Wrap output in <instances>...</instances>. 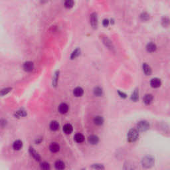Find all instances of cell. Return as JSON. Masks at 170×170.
Wrapping results in <instances>:
<instances>
[{"label": "cell", "mask_w": 170, "mask_h": 170, "mask_svg": "<svg viewBox=\"0 0 170 170\" xmlns=\"http://www.w3.org/2000/svg\"><path fill=\"white\" fill-rule=\"evenodd\" d=\"M155 163L154 158L152 156H146L142 160V165L145 168H150L153 166Z\"/></svg>", "instance_id": "obj_1"}, {"label": "cell", "mask_w": 170, "mask_h": 170, "mask_svg": "<svg viewBox=\"0 0 170 170\" xmlns=\"http://www.w3.org/2000/svg\"><path fill=\"white\" fill-rule=\"evenodd\" d=\"M127 138L129 142H134L139 138L138 131L136 129H130L128 133Z\"/></svg>", "instance_id": "obj_2"}, {"label": "cell", "mask_w": 170, "mask_h": 170, "mask_svg": "<svg viewBox=\"0 0 170 170\" xmlns=\"http://www.w3.org/2000/svg\"><path fill=\"white\" fill-rule=\"evenodd\" d=\"M137 128L139 131L146 132L150 129V124L146 120H142L138 122V124H137Z\"/></svg>", "instance_id": "obj_3"}, {"label": "cell", "mask_w": 170, "mask_h": 170, "mask_svg": "<svg viewBox=\"0 0 170 170\" xmlns=\"http://www.w3.org/2000/svg\"><path fill=\"white\" fill-rule=\"evenodd\" d=\"M23 69H24V70H25L26 72H31L33 70L35 66H34L33 63L31 61H27L23 64Z\"/></svg>", "instance_id": "obj_4"}, {"label": "cell", "mask_w": 170, "mask_h": 170, "mask_svg": "<svg viewBox=\"0 0 170 170\" xmlns=\"http://www.w3.org/2000/svg\"><path fill=\"white\" fill-rule=\"evenodd\" d=\"M90 21H91V24L93 28L96 29L98 27V17L96 13H93L91 14V17H90Z\"/></svg>", "instance_id": "obj_5"}, {"label": "cell", "mask_w": 170, "mask_h": 170, "mask_svg": "<svg viewBox=\"0 0 170 170\" xmlns=\"http://www.w3.org/2000/svg\"><path fill=\"white\" fill-rule=\"evenodd\" d=\"M102 41H103L104 44L105 45L106 47H107L108 49H110L111 51H114V47L112 42H111L109 39H108L106 37H104L103 38V39H102Z\"/></svg>", "instance_id": "obj_6"}, {"label": "cell", "mask_w": 170, "mask_h": 170, "mask_svg": "<svg viewBox=\"0 0 170 170\" xmlns=\"http://www.w3.org/2000/svg\"><path fill=\"white\" fill-rule=\"evenodd\" d=\"M161 84V82L160 80V79L157 78H154L153 79H152V80L150 81V85L151 87H153V88H159Z\"/></svg>", "instance_id": "obj_7"}, {"label": "cell", "mask_w": 170, "mask_h": 170, "mask_svg": "<svg viewBox=\"0 0 170 170\" xmlns=\"http://www.w3.org/2000/svg\"><path fill=\"white\" fill-rule=\"evenodd\" d=\"M88 141H89V144L92 145H96L99 142V138L96 135H91L89 137Z\"/></svg>", "instance_id": "obj_8"}, {"label": "cell", "mask_w": 170, "mask_h": 170, "mask_svg": "<svg viewBox=\"0 0 170 170\" xmlns=\"http://www.w3.org/2000/svg\"><path fill=\"white\" fill-rule=\"evenodd\" d=\"M68 111V106L66 103L61 104L59 106V112L61 114H66Z\"/></svg>", "instance_id": "obj_9"}, {"label": "cell", "mask_w": 170, "mask_h": 170, "mask_svg": "<svg viewBox=\"0 0 170 170\" xmlns=\"http://www.w3.org/2000/svg\"><path fill=\"white\" fill-rule=\"evenodd\" d=\"M84 90L82 89L81 87H76L74 89L73 91V94L76 97H80L83 95Z\"/></svg>", "instance_id": "obj_10"}, {"label": "cell", "mask_w": 170, "mask_h": 170, "mask_svg": "<svg viewBox=\"0 0 170 170\" xmlns=\"http://www.w3.org/2000/svg\"><path fill=\"white\" fill-rule=\"evenodd\" d=\"M49 150L53 153H57L60 150V146L57 143H52L49 146Z\"/></svg>", "instance_id": "obj_11"}, {"label": "cell", "mask_w": 170, "mask_h": 170, "mask_svg": "<svg viewBox=\"0 0 170 170\" xmlns=\"http://www.w3.org/2000/svg\"><path fill=\"white\" fill-rule=\"evenodd\" d=\"M153 96L150 94H146L144 97V102L146 105H150L153 101Z\"/></svg>", "instance_id": "obj_12"}, {"label": "cell", "mask_w": 170, "mask_h": 170, "mask_svg": "<svg viewBox=\"0 0 170 170\" xmlns=\"http://www.w3.org/2000/svg\"><path fill=\"white\" fill-rule=\"evenodd\" d=\"M72 130H73V128H72L71 124H67L63 126V132L66 134H71L72 132Z\"/></svg>", "instance_id": "obj_13"}, {"label": "cell", "mask_w": 170, "mask_h": 170, "mask_svg": "<svg viewBox=\"0 0 170 170\" xmlns=\"http://www.w3.org/2000/svg\"><path fill=\"white\" fill-rule=\"evenodd\" d=\"M142 67L143 70H144V73L146 75H150V74H152V68H151V67H150L147 63H144Z\"/></svg>", "instance_id": "obj_14"}, {"label": "cell", "mask_w": 170, "mask_h": 170, "mask_svg": "<svg viewBox=\"0 0 170 170\" xmlns=\"http://www.w3.org/2000/svg\"><path fill=\"white\" fill-rule=\"evenodd\" d=\"M29 152L30 153H31V155L35 158V160H37V161H40V160H41V157H40V155H39V153H37V152L34 150L33 148H30Z\"/></svg>", "instance_id": "obj_15"}, {"label": "cell", "mask_w": 170, "mask_h": 170, "mask_svg": "<svg viewBox=\"0 0 170 170\" xmlns=\"http://www.w3.org/2000/svg\"><path fill=\"white\" fill-rule=\"evenodd\" d=\"M74 140H75V142L77 143H82L83 142L84 140V136L82 134L78 133L76 134L74 136Z\"/></svg>", "instance_id": "obj_16"}, {"label": "cell", "mask_w": 170, "mask_h": 170, "mask_svg": "<svg viewBox=\"0 0 170 170\" xmlns=\"http://www.w3.org/2000/svg\"><path fill=\"white\" fill-rule=\"evenodd\" d=\"M156 49H157V47H156L155 43H153V42H150L146 46V49L150 53H153V52L155 51Z\"/></svg>", "instance_id": "obj_17"}, {"label": "cell", "mask_w": 170, "mask_h": 170, "mask_svg": "<svg viewBox=\"0 0 170 170\" xmlns=\"http://www.w3.org/2000/svg\"><path fill=\"white\" fill-rule=\"evenodd\" d=\"M23 147V142L21 140H16L13 144V148L15 150H21Z\"/></svg>", "instance_id": "obj_18"}, {"label": "cell", "mask_w": 170, "mask_h": 170, "mask_svg": "<svg viewBox=\"0 0 170 170\" xmlns=\"http://www.w3.org/2000/svg\"><path fill=\"white\" fill-rule=\"evenodd\" d=\"M74 4V0H65L64 1V6L67 9H71L72 8H73Z\"/></svg>", "instance_id": "obj_19"}, {"label": "cell", "mask_w": 170, "mask_h": 170, "mask_svg": "<svg viewBox=\"0 0 170 170\" xmlns=\"http://www.w3.org/2000/svg\"><path fill=\"white\" fill-rule=\"evenodd\" d=\"M94 123L97 126H101L104 123V118L100 116H97L94 118Z\"/></svg>", "instance_id": "obj_20"}, {"label": "cell", "mask_w": 170, "mask_h": 170, "mask_svg": "<svg viewBox=\"0 0 170 170\" xmlns=\"http://www.w3.org/2000/svg\"><path fill=\"white\" fill-rule=\"evenodd\" d=\"M50 129L52 131H57L59 128V124L57 121H52L50 124Z\"/></svg>", "instance_id": "obj_21"}, {"label": "cell", "mask_w": 170, "mask_h": 170, "mask_svg": "<svg viewBox=\"0 0 170 170\" xmlns=\"http://www.w3.org/2000/svg\"><path fill=\"white\" fill-rule=\"evenodd\" d=\"M139 99V91L138 89H135V91H134L131 96V100L134 102H137Z\"/></svg>", "instance_id": "obj_22"}, {"label": "cell", "mask_w": 170, "mask_h": 170, "mask_svg": "<svg viewBox=\"0 0 170 170\" xmlns=\"http://www.w3.org/2000/svg\"><path fill=\"white\" fill-rule=\"evenodd\" d=\"M55 168L57 169H63L65 167V164L63 161L58 160L55 163Z\"/></svg>", "instance_id": "obj_23"}, {"label": "cell", "mask_w": 170, "mask_h": 170, "mask_svg": "<svg viewBox=\"0 0 170 170\" xmlns=\"http://www.w3.org/2000/svg\"><path fill=\"white\" fill-rule=\"evenodd\" d=\"M103 94V91L100 87H96L94 89V94L96 96H101Z\"/></svg>", "instance_id": "obj_24"}, {"label": "cell", "mask_w": 170, "mask_h": 170, "mask_svg": "<svg viewBox=\"0 0 170 170\" xmlns=\"http://www.w3.org/2000/svg\"><path fill=\"white\" fill-rule=\"evenodd\" d=\"M80 50L79 49H76L74 51L72 52V54H71V55H70V59H76V57H78L80 55Z\"/></svg>", "instance_id": "obj_25"}, {"label": "cell", "mask_w": 170, "mask_h": 170, "mask_svg": "<svg viewBox=\"0 0 170 170\" xmlns=\"http://www.w3.org/2000/svg\"><path fill=\"white\" fill-rule=\"evenodd\" d=\"M92 168L96 169H104V167L102 164H99V163H96V164H93L92 165Z\"/></svg>", "instance_id": "obj_26"}, {"label": "cell", "mask_w": 170, "mask_h": 170, "mask_svg": "<svg viewBox=\"0 0 170 170\" xmlns=\"http://www.w3.org/2000/svg\"><path fill=\"white\" fill-rule=\"evenodd\" d=\"M41 169H42L47 170V169H50V165H49V164L48 163L43 162L41 163Z\"/></svg>", "instance_id": "obj_27"}, {"label": "cell", "mask_w": 170, "mask_h": 170, "mask_svg": "<svg viewBox=\"0 0 170 170\" xmlns=\"http://www.w3.org/2000/svg\"><path fill=\"white\" fill-rule=\"evenodd\" d=\"M141 19L143 21H148L150 19V17H149V15H148V13H144L141 15Z\"/></svg>", "instance_id": "obj_28"}, {"label": "cell", "mask_w": 170, "mask_h": 170, "mask_svg": "<svg viewBox=\"0 0 170 170\" xmlns=\"http://www.w3.org/2000/svg\"><path fill=\"white\" fill-rule=\"evenodd\" d=\"M58 78H59V72H56L55 75V77H54L53 79V84L55 86H56L57 84Z\"/></svg>", "instance_id": "obj_29"}, {"label": "cell", "mask_w": 170, "mask_h": 170, "mask_svg": "<svg viewBox=\"0 0 170 170\" xmlns=\"http://www.w3.org/2000/svg\"><path fill=\"white\" fill-rule=\"evenodd\" d=\"M26 114H26V112H25V111L21 110V111H18V112H17V116H19V117L25 116H26Z\"/></svg>", "instance_id": "obj_30"}, {"label": "cell", "mask_w": 170, "mask_h": 170, "mask_svg": "<svg viewBox=\"0 0 170 170\" xmlns=\"http://www.w3.org/2000/svg\"><path fill=\"white\" fill-rule=\"evenodd\" d=\"M162 24L164 27H167L169 25V19L167 18H163L162 20Z\"/></svg>", "instance_id": "obj_31"}, {"label": "cell", "mask_w": 170, "mask_h": 170, "mask_svg": "<svg viewBox=\"0 0 170 170\" xmlns=\"http://www.w3.org/2000/svg\"><path fill=\"white\" fill-rule=\"evenodd\" d=\"M11 89H4V90H2V91H1V93H0V94H2V95H5V94H8V93H9V91H11Z\"/></svg>", "instance_id": "obj_32"}, {"label": "cell", "mask_w": 170, "mask_h": 170, "mask_svg": "<svg viewBox=\"0 0 170 170\" xmlns=\"http://www.w3.org/2000/svg\"><path fill=\"white\" fill-rule=\"evenodd\" d=\"M6 124H7V122H6V120H4V119H2V120H0V126L2 128L5 127L6 126Z\"/></svg>", "instance_id": "obj_33"}, {"label": "cell", "mask_w": 170, "mask_h": 170, "mask_svg": "<svg viewBox=\"0 0 170 170\" xmlns=\"http://www.w3.org/2000/svg\"><path fill=\"white\" fill-rule=\"evenodd\" d=\"M102 24H103V25L105 27H108V25H109V21H108V19H104L103 22H102Z\"/></svg>", "instance_id": "obj_34"}, {"label": "cell", "mask_w": 170, "mask_h": 170, "mask_svg": "<svg viewBox=\"0 0 170 170\" xmlns=\"http://www.w3.org/2000/svg\"><path fill=\"white\" fill-rule=\"evenodd\" d=\"M118 94L119 96L122 98H126V94H125L124 93H122V92H120V91H118Z\"/></svg>", "instance_id": "obj_35"}, {"label": "cell", "mask_w": 170, "mask_h": 170, "mask_svg": "<svg viewBox=\"0 0 170 170\" xmlns=\"http://www.w3.org/2000/svg\"><path fill=\"white\" fill-rule=\"evenodd\" d=\"M40 2H41V4H45V3H47V2H48V0H40Z\"/></svg>", "instance_id": "obj_36"}]
</instances>
